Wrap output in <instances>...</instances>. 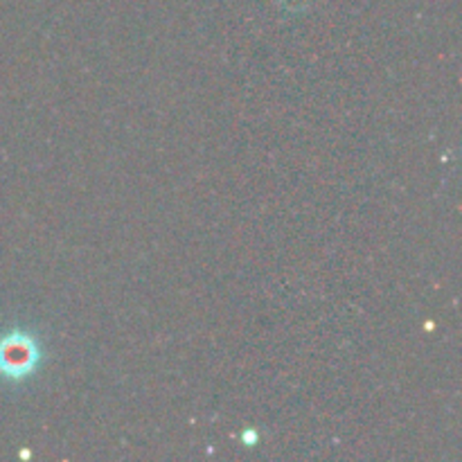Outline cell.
<instances>
[{
	"label": "cell",
	"mask_w": 462,
	"mask_h": 462,
	"mask_svg": "<svg viewBox=\"0 0 462 462\" xmlns=\"http://www.w3.org/2000/svg\"><path fill=\"white\" fill-rule=\"evenodd\" d=\"M34 347L30 341H21V338H9L0 347V368L7 370L9 374H25L32 370L34 364Z\"/></svg>",
	"instance_id": "cell-1"
}]
</instances>
